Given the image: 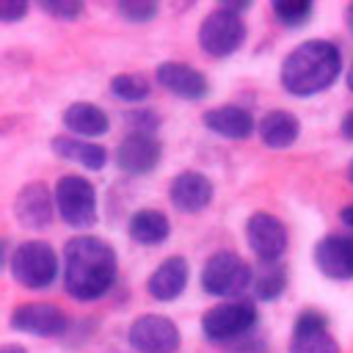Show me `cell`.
<instances>
[{
	"mask_svg": "<svg viewBox=\"0 0 353 353\" xmlns=\"http://www.w3.org/2000/svg\"><path fill=\"white\" fill-rule=\"evenodd\" d=\"M119 256L110 243L94 234H77L63 248V290L74 301H99L116 284Z\"/></svg>",
	"mask_w": 353,
	"mask_h": 353,
	"instance_id": "cell-1",
	"label": "cell"
},
{
	"mask_svg": "<svg viewBox=\"0 0 353 353\" xmlns=\"http://www.w3.org/2000/svg\"><path fill=\"white\" fill-rule=\"evenodd\" d=\"M342 72V52L328 39L301 41L281 61V88L292 97H314L336 83Z\"/></svg>",
	"mask_w": 353,
	"mask_h": 353,
	"instance_id": "cell-2",
	"label": "cell"
},
{
	"mask_svg": "<svg viewBox=\"0 0 353 353\" xmlns=\"http://www.w3.org/2000/svg\"><path fill=\"white\" fill-rule=\"evenodd\" d=\"M6 268L11 273V279L25 287V290H47L58 270H61V262H58V254L50 243L44 240H25L19 243L11 256L6 259Z\"/></svg>",
	"mask_w": 353,
	"mask_h": 353,
	"instance_id": "cell-3",
	"label": "cell"
},
{
	"mask_svg": "<svg viewBox=\"0 0 353 353\" xmlns=\"http://www.w3.org/2000/svg\"><path fill=\"white\" fill-rule=\"evenodd\" d=\"M254 284V268L234 251H215L201 268V287L207 295L237 301Z\"/></svg>",
	"mask_w": 353,
	"mask_h": 353,
	"instance_id": "cell-4",
	"label": "cell"
},
{
	"mask_svg": "<svg viewBox=\"0 0 353 353\" xmlns=\"http://www.w3.org/2000/svg\"><path fill=\"white\" fill-rule=\"evenodd\" d=\"M245 41V22L237 11H232L226 3L215 6L199 28V47L210 58H226L237 52Z\"/></svg>",
	"mask_w": 353,
	"mask_h": 353,
	"instance_id": "cell-5",
	"label": "cell"
},
{
	"mask_svg": "<svg viewBox=\"0 0 353 353\" xmlns=\"http://www.w3.org/2000/svg\"><path fill=\"white\" fill-rule=\"evenodd\" d=\"M55 210L63 218V223L74 229H85L97 221V188L77 174L58 176L55 188Z\"/></svg>",
	"mask_w": 353,
	"mask_h": 353,
	"instance_id": "cell-6",
	"label": "cell"
},
{
	"mask_svg": "<svg viewBox=\"0 0 353 353\" xmlns=\"http://www.w3.org/2000/svg\"><path fill=\"white\" fill-rule=\"evenodd\" d=\"M254 325H256V309L251 301H243V298L223 301V303L207 309L201 317V334L218 345L245 336Z\"/></svg>",
	"mask_w": 353,
	"mask_h": 353,
	"instance_id": "cell-7",
	"label": "cell"
},
{
	"mask_svg": "<svg viewBox=\"0 0 353 353\" xmlns=\"http://www.w3.org/2000/svg\"><path fill=\"white\" fill-rule=\"evenodd\" d=\"M127 342L135 353H176L182 336L174 320L163 314H141L132 320Z\"/></svg>",
	"mask_w": 353,
	"mask_h": 353,
	"instance_id": "cell-8",
	"label": "cell"
},
{
	"mask_svg": "<svg viewBox=\"0 0 353 353\" xmlns=\"http://www.w3.org/2000/svg\"><path fill=\"white\" fill-rule=\"evenodd\" d=\"M245 240L259 262H281L290 245L287 226L273 212H254L245 221Z\"/></svg>",
	"mask_w": 353,
	"mask_h": 353,
	"instance_id": "cell-9",
	"label": "cell"
},
{
	"mask_svg": "<svg viewBox=\"0 0 353 353\" xmlns=\"http://www.w3.org/2000/svg\"><path fill=\"white\" fill-rule=\"evenodd\" d=\"M160 154H163V146H160V141L152 132H130L116 146L113 163H116V168L121 174L143 176V174L157 168Z\"/></svg>",
	"mask_w": 353,
	"mask_h": 353,
	"instance_id": "cell-10",
	"label": "cell"
},
{
	"mask_svg": "<svg viewBox=\"0 0 353 353\" xmlns=\"http://www.w3.org/2000/svg\"><path fill=\"white\" fill-rule=\"evenodd\" d=\"M8 325L14 331L30 334V336H58L66 331L69 320L66 314L55 306V303H44V301H30V303H19L14 306Z\"/></svg>",
	"mask_w": 353,
	"mask_h": 353,
	"instance_id": "cell-11",
	"label": "cell"
},
{
	"mask_svg": "<svg viewBox=\"0 0 353 353\" xmlns=\"http://www.w3.org/2000/svg\"><path fill=\"white\" fill-rule=\"evenodd\" d=\"M290 353H339V342L328 331V317L317 309H306L295 317Z\"/></svg>",
	"mask_w": 353,
	"mask_h": 353,
	"instance_id": "cell-12",
	"label": "cell"
},
{
	"mask_svg": "<svg viewBox=\"0 0 353 353\" xmlns=\"http://www.w3.org/2000/svg\"><path fill=\"white\" fill-rule=\"evenodd\" d=\"M55 212H58L55 210V193L47 185H41V182L25 185L17 193V199H14V218L25 229H44V226H50Z\"/></svg>",
	"mask_w": 353,
	"mask_h": 353,
	"instance_id": "cell-13",
	"label": "cell"
},
{
	"mask_svg": "<svg viewBox=\"0 0 353 353\" xmlns=\"http://www.w3.org/2000/svg\"><path fill=\"white\" fill-rule=\"evenodd\" d=\"M212 182L201 171H179L168 182V199L179 212H201L212 201Z\"/></svg>",
	"mask_w": 353,
	"mask_h": 353,
	"instance_id": "cell-14",
	"label": "cell"
},
{
	"mask_svg": "<svg viewBox=\"0 0 353 353\" xmlns=\"http://www.w3.org/2000/svg\"><path fill=\"white\" fill-rule=\"evenodd\" d=\"M314 265L328 279H353V237L325 234L314 245Z\"/></svg>",
	"mask_w": 353,
	"mask_h": 353,
	"instance_id": "cell-15",
	"label": "cell"
},
{
	"mask_svg": "<svg viewBox=\"0 0 353 353\" xmlns=\"http://www.w3.org/2000/svg\"><path fill=\"white\" fill-rule=\"evenodd\" d=\"M157 83L179 99H201L210 91V83H207L204 72L193 69L185 61H163L157 66Z\"/></svg>",
	"mask_w": 353,
	"mask_h": 353,
	"instance_id": "cell-16",
	"label": "cell"
},
{
	"mask_svg": "<svg viewBox=\"0 0 353 353\" xmlns=\"http://www.w3.org/2000/svg\"><path fill=\"white\" fill-rule=\"evenodd\" d=\"M188 276H190V268H188V259L185 256H165L146 279V292L154 298V301H174L185 292L188 287Z\"/></svg>",
	"mask_w": 353,
	"mask_h": 353,
	"instance_id": "cell-17",
	"label": "cell"
},
{
	"mask_svg": "<svg viewBox=\"0 0 353 353\" xmlns=\"http://www.w3.org/2000/svg\"><path fill=\"white\" fill-rule=\"evenodd\" d=\"M204 127L221 138L245 141L254 132L256 121H254L251 110L243 105H218V108H210L204 113Z\"/></svg>",
	"mask_w": 353,
	"mask_h": 353,
	"instance_id": "cell-18",
	"label": "cell"
},
{
	"mask_svg": "<svg viewBox=\"0 0 353 353\" xmlns=\"http://www.w3.org/2000/svg\"><path fill=\"white\" fill-rule=\"evenodd\" d=\"M63 127L74 135V138H83V141H91V138H99L108 132L110 121H108V113L94 105V102H72L66 105L63 116H61Z\"/></svg>",
	"mask_w": 353,
	"mask_h": 353,
	"instance_id": "cell-19",
	"label": "cell"
},
{
	"mask_svg": "<svg viewBox=\"0 0 353 353\" xmlns=\"http://www.w3.org/2000/svg\"><path fill=\"white\" fill-rule=\"evenodd\" d=\"M256 132H259V138H262L265 146H270V149H287V146H292V143L298 141V135H301V121H298L290 110L276 108V110H268V113L259 119Z\"/></svg>",
	"mask_w": 353,
	"mask_h": 353,
	"instance_id": "cell-20",
	"label": "cell"
},
{
	"mask_svg": "<svg viewBox=\"0 0 353 353\" xmlns=\"http://www.w3.org/2000/svg\"><path fill=\"white\" fill-rule=\"evenodd\" d=\"M52 152L58 157H63V160L80 163L88 171H99L108 163V149L105 146H99L94 141L74 138V135H58V138H52Z\"/></svg>",
	"mask_w": 353,
	"mask_h": 353,
	"instance_id": "cell-21",
	"label": "cell"
},
{
	"mask_svg": "<svg viewBox=\"0 0 353 353\" xmlns=\"http://www.w3.org/2000/svg\"><path fill=\"white\" fill-rule=\"evenodd\" d=\"M127 232H130V237L138 245H160L171 234V223H168L165 212L152 210V207H143V210H135L132 212V218L127 223Z\"/></svg>",
	"mask_w": 353,
	"mask_h": 353,
	"instance_id": "cell-22",
	"label": "cell"
},
{
	"mask_svg": "<svg viewBox=\"0 0 353 353\" xmlns=\"http://www.w3.org/2000/svg\"><path fill=\"white\" fill-rule=\"evenodd\" d=\"M256 301H276L287 290V270L281 262H259L251 284Z\"/></svg>",
	"mask_w": 353,
	"mask_h": 353,
	"instance_id": "cell-23",
	"label": "cell"
},
{
	"mask_svg": "<svg viewBox=\"0 0 353 353\" xmlns=\"http://www.w3.org/2000/svg\"><path fill=\"white\" fill-rule=\"evenodd\" d=\"M110 91L121 102H141L152 94V83L141 72H121L110 80Z\"/></svg>",
	"mask_w": 353,
	"mask_h": 353,
	"instance_id": "cell-24",
	"label": "cell"
},
{
	"mask_svg": "<svg viewBox=\"0 0 353 353\" xmlns=\"http://www.w3.org/2000/svg\"><path fill=\"white\" fill-rule=\"evenodd\" d=\"M270 8H273V17L284 28H301L312 17V11H314V6L309 0H279Z\"/></svg>",
	"mask_w": 353,
	"mask_h": 353,
	"instance_id": "cell-25",
	"label": "cell"
},
{
	"mask_svg": "<svg viewBox=\"0 0 353 353\" xmlns=\"http://www.w3.org/2000/svg\"><path fill=\"white\" fill-rule=\"evenodd\" d=\"M116 8L127 22H135V25H143L157 14V3H149V0H121Z\"/></svg>",
	"mask_w": 353,
	"mask_h": 353,
	"instance_id": "cell-26",
	"label": "cell"
},
{
	"mask_svg": "<svg viewBox=\"0 0 353 353\" xmlns=\"http://www.w3.org/2000/svg\"><path fill=\"white\" fill-rule=\"evenodd\" d=\"M41 11H47V14L69 22V19H74V17L83 14V3H77V0H44L41 3Z\"/></svg>",
	"mask_w": 353,
	"mask_h": 353,
	"instance_id": "cell-27",
	"label": "cell"
},
{
	"mask_svg": "<svg viewBox=\"0 0 353 353\" xmlns=\"http://www.w3.org/2000/svg\"><path fill=\"white\" fill-rule=\"evenodd\" d=\"M28 14V3H17V0H6L0 6V19L3 22H17Z\"/></svg>",
	"mask_w": 353,
	"mask_h": 353,
	"instance_id": "cell-28",
	"label": "cell"
},
{
	"mask_svg": "<svg viewBox=\"0 0 353 353\" xmlns=\"http://www.w3.org/2000/svg\"><path fill=\"white\" fill-rule=\"evenodd\" d=\"M339 132H342V138H345V141H353V108H350V110L342 116Z\"/></svg>",
	"mask_w": 353,
	"mask_h": 353,
	"instance_id": "cell-29",
	"label": "cell"
},
{
	"mask_svg": "<svg viewBox=\"0 0 353 353\" xmlns=\"http://www.w3.org/2000/svg\"><path fill=\"white\" fill-rule=\"evenodd\" d=\"M339 218H342V223H345V226H350V229H353V204L342 207V210H339Z\"/></svg>",
	"mask_w": 353,
	"mask_h": 353,
	"instance_id": "cell-30",
	"label": "cell"
},
{
	"mask_svg": "<svg viewBox=\"0 0 353 353\" xmlns=\"http://www.w3.org/2000/svg\"><path fill=\"white\" fill-rule=\"evenodd\" d=\"M0 353H28L22 345H14V342H8V345H3L0 347Z\"/></svg>",
	"mask_w": 353,
	"mask_h": 353,
	"instance_id": "cell-31",
	"label": "cell"
},
{
	"mask_svg": "<svg viewBox=\"0 0 353 353\" xmlns=\"http://www.w3.org/2000/svg\"><path fill=\"white\" fill-rule=\"evenodd\" d=\"M345 25H347V30L353 33V3L345 6Z\"/></svg>",
	"mask_w": 353,
	"mask_h": 353,
	"instance_id": "cell-32",
	"label": "cell"
},
{
	"mask_svg": "<svg viewBox=\"0 0 353 353\" xmlns=\"http://www.w3.org/2000/svg\"><path fill=\"white\" fill-rule=\"evenodd\" d=\"M347 88H350V91H353V63H350V66H347Z\"/></svg>",
	"mask_w": 353,
	"mask_h": 353,
	"instance_id": "cell-33",
	"label": "cell"
},
{
	"mask_svg": "<svg viewBox=\"0 0 353 353\" xmlns=\"http://www.w3.org/2000/svg\"><path fill=\"white\" fill-rule=\"evenodd\" d=\"M347 179L353 182V160H350V165H347Z\"/></svg>",
	"mask_w": 353,
	"mask_h": 353,
	"instance_id": "cell-34",
	"label": "cell"
}]
</instances>
